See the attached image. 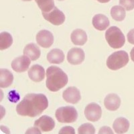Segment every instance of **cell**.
<instances>
[{
    "mask_svg": "<svg viewBox=\"0 0 134 134\" xmlns=\"http://www.w3.org/2000/svg\"><path fill=\"white\" fill-rule=\"evenodd\" d=\"M63 98L69 103L76 104L81 99V93L76 87H68L63 91Z\"/></svg>",
    "mask_w": 134,
    "mask_h": 134,
    "instance_id": "8fae6325",
    "label": "cell"
},
{
    "mask_svg": "<svg viewBox=\"0 0 134 134\" xmlns=\"http://www.w3.org/2000/svg\"><path fill=\"white\" fill-rule=\"evenodd\" d=\"M85 58V54L80 48H72L67 54V60L72 65H78L83 63Z\"/></svg>",
    "mask_w": 134,
    "mask_h": 134,
    "instance_id": "ba28073f",
    "label": "cell"
},
{
    "mask_svg": "<svg viewBox=\"0 0 134 134\" xmlns=\"http://www.w3.org/2000/svg\"><path fill=\"white\" fill-rule=\"evenodd\" d=\"M1 129H2V130L3 131V132L7 133H9V130H8V129L6 127H5V126H3V125H2V126H1Z\"/></svg>",
    "mask_w": 134,
    "mask_h": 134,
    "instance_id": "4dcf8cb0",
    "label": "cell"
},
{
    "mask_svg": "<svg viewBox=\"0 0 134 134\" xmlns=\"http://www.w3.org/2000/svg\"><path fill=\"white\" fill-rule=\"evenodd\" d=\"M130 57H131V60L134 62V47L131 49V52H130Z\"/></svg>",
    "mask_w": 134,
    "mask_h": 134,
    "instance_id": "1f68e13d",
    "label": "cell"
},
{
    "mask_svg": "<svg viewBox=\"0 0 134 134\" xmlns=\"http://www.w3.org/2000/svg\"><path fill=\"white\" fill-rule=\"evenodd\" d=\"M119 4L127 11L134 9V0H119Z\"/></svg>",
    "mask_w": 134,
    "mask_h": 134,
    "instance_id": "d4e9b609",
    "label": "cell"
},
{
    "mask_svg": "<svg viewBox=\"0 0 134 134\" xmlns=\"http://www.w3.org/2000/svg\"><path fill=\"white\" fill-rule=\"evenodd\" d=\"M22 1H24V2H30V1H32V0H22Z\"/></svg>",
    "mask_w": 134,
    "mask_h": 134,
    "instance_id": "836d02e7",
    "label": "cell"
},
{
    "mask_svg": "<svg viewBox=\"0 0 134 134\" xmlns=\"http://www.w3.org/2000/svg\"><path fill=\"white\" fill-rule=\"evenodd\" d=\"M14 81L12 72L7 69H0V87L8 88L12 85Z\"/></svg>",
    "mask_w": 134,
    "mask_h": 134,
    "instance_id": "ffe728a7",
    "label": "cell"
},
{
    "mask_svg": "<svg viewBox=\"0 0 134 134\" xmlns=\"http://www.w3.org/2000/svg\"><path fill=\"white\" fill-rule=\"evenodd\" d=\"M46 87L49 91L57 92L68 83V76L59 67L51 66L46 70Z\"/></svg>",
    "mask_w": 134,
    "mask_h": 134,
    "instance_id": "7a4b0ae2",
    "label": "cell"
},
{
    "mask_svg": "<svg viewBox=\"0 0 134 134\" xmlns=\"http://www.w3.org/2000/svg\"><path fill=\"white\" fill-rule=\"evenodd\" d=\"M78 134H95V129L90 123H86L79 127Z\"/></svg>",
    "mask_w": 134,
    "mask_h": 134,
    "instance_id": "cb8c5ba5",
    "label": "cell"
},
{
    "mask_svg": "<svg viewBox=\"0 0 134 134\" xmlns=\"http://www.w3.org/2000/svg\"><path fill=\"white\" fill-rule=\"evenodd\" d=\"M55 116L60 123L70 124L76 121L78 118V113L76 109L72 106H66L57 109Z\"/></svg>",
    "mask_w": 134,
    "mask_h": 134,
    "instance_id": "5b68a950",
    "label": "cell"
},
{
    "mask_svg": "<svg viewBox=\"0 0 134 134\" xmlns=\"http://www.w3.org/2000/svg\"><path fill=\"white\" fill-rule=\"evenodd\" d=\"M25 134H42V132L41 130L39 128L34 126L29 128L28 130H26Z\"/></svg>",
    "mask_w": 134,
    "mask_h": 134,
    "instance_id": "83f0119b",
    "label": "cell"
},
{
    "mask_svg": "<svg viewBox=\"0 0 134 134\" xmlns=\"http://www.w3.org/2000/svg\"><path fill=\"white\" fill-rule=\"evenodd\" d=\"M84 113L87 120L96 122L99 121L101 117L102 109L98 104L95 103H92L86 106Z\"/></svg>",
    "mask_w": 134,
    "mask_h": 134,
    "instance_id": "52a82bcc",
    "label": "cell"
},
{
    "mask_svg": "<svg viewBox=\"0 0 134 134\" xmlns=\"http://www.w3.org/2000/svg\"><path fill=\"white\" fill-rule=\"evenodd\" d=\"M129 60L128 54L124 50H119L110 55L107 58L106 64L110 70H117L125 66L129 63Z\"/></svg>",
    "mask_w": 134,
    "mask_h": 134,
    "instance_id": "277c9868",
    "label": "cell"
},
{
    "mask_svg": "<svg viewBox=\"0 0 134 134\" xmlns=\"http://www.w3.org/2000/svg\"><path fill=\"white\" fill-rule=\"evenodd\" d=\"M130 124L129 121L124 117H119L114 121L113 128L117 134H124L128 131Z\"/></svg>",
    "mask_w": 134,
    "mask_h": 134,
    "instance_id": "ac0fdd59",
    "label": "cell"
},
{
    "mask_svg": "<svg viewBox=\"0 0 134 134\" xmlns=\"http://www.w3.org/2000/svg\"><path fill=\"white\" fill-rule=\"evenodd\" d=\"M42 14L45 20L54 26L62 25L65 21V15L64 13L58 9L57 7H54V8L50 12H42Z\"/></svg>",
    "mask_w": 134,
    "mask_h": 134,
    "instance_id": "8992f818",
    "label": "cell"
},
{
    "mask_svg": "<svg viewBox=\"0 0 134 134\" xmlns=\"http://www.w3.org/2000/svg\"><path fill=\"white\" fill-rule=\"evenodd\" d=\"M105 39L108 44L114 49L121 48L125 43V38L123 32L117 26H111L105 32Z\"/></svg>",
    "mask_w": 134,
    "mask_h": 134,
    "instance_id": "3957f363",
    "label": "cell"
},
{
    "mask_svg": "<svg viewBox=\"0 0 134 134\" xmlns=\"http://www.w3.org/2000/svg\"><path fill=\"white\" fill-rule=\"evenodd\" d=\"M58 134H75V129L71 126H65L61 128Z\"/></svg>",
    "mask_w": 134,
    "mask_h": 134,
    "instance_id": "484cf974",
    "label": "cell"
},
{
    "mask_svg": "<svg viewBox=\"0 0 134 134\" xmlns=\"http://www.w3.org/2000/svg\"><path fill=\"white\" fill-rule=\"evenodd\" d=\"M98 134H114L113 130L108 126H104L100 128Z\"/></svg>",
    "mask_w": 134,
    "mask_h": 134,
    "instance_id": "4316f807",
    "label": "cell"
},
{
    "mask_svg": "<svg viewBox=\"0 0 134 134\" xmlns=\"http://www.w3.org/2000/svg\"><path fill=\"white\" fill-rule=\"evenodd\" d=\"M104 105L107 109L112 111H116L121 105L120 97L115 93L107 94L104 100Z\"/></svg>",
    "mask_w": 134,
    "mask_h": 134,
    "instance_id": "5bb4252c",
    "label": "cell"
},
{
    "mask_svg": "<svg viewBox=\"0 0 134 134\" xmlns=\"http://www.w3.org/2000/svg\"><path fill=\"white\" fill-rule=\"evenodd\" d=\"M37 44L41 47L48 48L52 46L54 42V36L52 32L46 30H40L36 34Z\"/></svg>",
    "mask_w": 134,
    "mask_h": 134,
    "instance_id": "9c48e42d",
    "label": "cell"
},
{
    "mask_svg": "<svg viewBox=\"0 0 134 134\" xmlns=\"http://www.w3.org/2000/svg\"><path fill=\"white\" fill-rule=\"evenodd\" d=\"M92 24L95 29L99 31H103L109 26L110 21L106 15L103 14H97L93 18Z\"/></svg>",
    "mask_w": 134,
    "mask_h": 134,
    "instance_id": "9a60e30c",
    "label": "cell"
},
{
    "mask_svg": "<svg viewBox=\"0 0 134 134\" xmlns=\"http://www.w3.org/2000/svg\"><path fill=\"white\" fill-rule=\"evenodd\" d=\"M97 1L99 2H100V3H107V2H110V0H97Z\"/></svg>",
    "mask_w": 134,
    "mask_h": 134,
    "instance_id": "d6a6232c",
    "label": "cell"
},
{
    "mask_svg": "<svg viewBox=\"0 0 134 134\" xmlns=\"http://www.w3.org/2000/svg\"><path fill=\"white\" fill-rule=\"evenodd\" d=\"M111 15L112 18L115 21H123L126 15L125 9L119 5H115L111 9Z\"/></svg>",
    "mask_w": 134,
    "mask_h": 134,
    "instance_id": "7402d4cb",
    "label": "cell"
},
{
    "mask_svg": "<svg viewBox=\"0 0 134 134\" xmlns=\"http://www.w3.org/2000/svg\"><path fill=\"white\" fill-rule=\"evenodd\" d=\"M24 54L29 57L31 60L35 61L40 58L41 51L38 45L34 43H30L25 46L24 49Z\"/></svg>",
    "mask_w": 134,
    "mask_h": 134,
    "instance_id": "2e32d148",
    "label": "cell"
},
{
    "mask_svg": "<svg viewBox=\"0 0 134 134\" xmlns=\"http://www.w3.org/2000/svg\"><path fill=\"white\" fill-rule=\"evenodd\" d=\"M70 39L75 45L83 46L87 42V34L83 30L76 29L71 33Z\"/></svg>",
    "mask_w": 134,
    "mask_h": 134,
    "instance_id": "e0dca14e",
    "label": "cell"
},
{
    "mask_svg": "<svg viewBox=\"0 0 134 134\" xmlns=\"http://www.w3.org/2000/svg\"><path fill=\"white\" fill-rule=\"evenodd\" d=\"M12 44L13 38L10 34L7 32H3L0 34V50H6Z\"/></svg>",
    "mask_w": 134,
    "mask_h": 134,
    "instance_id": "44dd1931",
    "label": "cell"
},
{
    "mask_svg": "<svg viewBox=\"0 0 134 134\" xmlns=\"http://www.w3.org/2000/svg\"><path fill=\"white\" fill-rule=\"evenodd\" d=\"M127 38L128 42L130 44H134V28L128 32L127 35Z\"/></svg>",
    "mask_w": 134,
    "mask_h": 134,
    "instance_id": "f1b7e54d",
    "label": "cell"
},
{
    "mask_svg": "<svg viewBox=\"0 0 134 134\" xmlns=\"http://www.w3.org/2000/svg\"><path fill=\"white\" fill-rule=\"evenodd\" d=\"M48 107V100L44 94L30 93L18 104L16 111L20 115L35 117L42 114Z\"/></svg>",
    "mask_w": 134,
    "mask_h": 134,
    "instance_id": "6da1fadb",
    "label": "cell"
},
{
    "mask_svg": "<svg viewBox=\"0 0 134 134\" xmlns=\"http://www.w3.org/2000/svg\"><path fill=\"white\" fill-rule=\"evenodd\" d=\"M9 95H11V97H9V99L11 100V101H13V99H15V102H17L18 100H19V99H20V97H19V94L17 93H15V95H13V93H12V92H9Z\"/></svg>",
    "mask_w": 134,
    "mask_h": 134,
    "instance_id": "f546056e",
    "label": "cell"
},
{
    "mask_svg": "<svg viewBox=\"0 0 134 134\" xmlns=\"http://www.w3.org/2000/svg\"><path fill=\"white\" fill-rule=\"evenodd\" d=\"M46 58L51 64H58L64 62V54L60 49H52L48 53Z\"/></svg>",
    "mask_w": 134,
    "mask_h": 134,
    "instance_id": "d6986e66",
    "label": "cell"
},
{
    "mask_svg": "<svg viewBox=\"0 0 134 134\" xmlns=\"http://www.w3.org/2000/svg\"><path fill=\"white\" fill-rule=\"evenodd\" d=\"M58 1H64V0H58Z\"/></svg>",
    "mask_w": 134,
    "mask_h": 134,
    "instance_id": "e575fe53",
    "label": "cell"
},
{
    "mask_svg": "<svg viewBox=\"0 0 134 134\" xmlns=\"http://www.w3.org/2000/svg\"><path fill=\"white\" fill-rule=\"evenodd\" d=\"M30 63V58L23 55L14 59L12 63V68L16 72H24L29 69Z\"/></svg>",
    "mask_w": 134,
    "mask_h": 134,
    "instance_id": "30bf717a",
    "label": "cell"
},
{
    "mask_svg": "<svg viewBox=\"0 0 134 134\" xmlns=\"http://www.w3.org/2000/svg\"><path fill=\"white\" fill-rule=\"evenodd\" d=\"M35 2L42 12H50L55 7L54 0H35Z\"/></svg>",
    "mask_w": 134,
    "mask_h": 134,
    "instance_id": "603a6c76",
    "label": "cell"
},
{
    "mask_svg": "<svg viewBox=\"0 0 134 134\" xmlns=\"http://www.w3.org/2000/svg\"><path fill=\"white\" fill-rule=\"evenodd\" d=\"M28 76L32 81L36 82H41L45 77V70L42 66L34 64L28 70Z\"/></svg>",
    "mask_w": 134,
    "mask_h": 134,
    "instance_id": "4fadbf2b",
    "label": "cell"
},
{
    "mask_svg": "<svg viewBox=\"0 0 134 134\" xmlns=\"http://www.w3.org/2000/svg\"><path fill=\"white\" fill-rule=\"evenodd\" d=\"M34 126L39 128L43 132H48L54 128L55 121L52 117L43 115L34 122Z\"/></svg>",
    "mask_w": 134,
    "mask_h": 134,
    "instance_id": "7c38bea8",
    "label": "cell"
}]
</instances>
